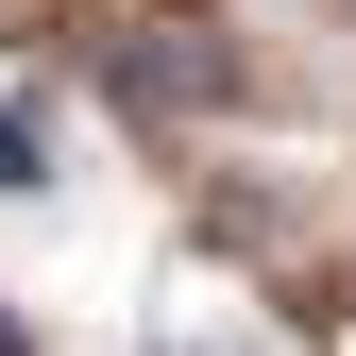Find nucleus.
I'll return each mask as SVG.
<instances>
[{
    "instance_id": "nucleus-2",
    "label": "nucleus",
    "mask_w": 356,
    "mask_h": 356,
    "mask_svg": "<svg viewBox=\"0 0 356 356\" xmlns=\"http://www.w3.org/2000/svg\"><path fill=\"white\" fill-rule=\"evenodd\" d=\"M0 187H51V136L34 119H0Z\"/></svg>"
},
{
    "instance_id": "nucleus-3",
    "label": "nucleus",
    "mask_w": 356,
    "mask_h": 356,
    "mask_svg": "<svg viewBox=\"0 0 356 356\" xmlns=\"http://www.w3.org/2000/svg\"><path fill=\"white\" fill-rule=\"evenodd\" d=\"M0 356H34V339H17V323H0Z\"/></svg>"
},
{
    "instance_id": "nucleus-1",
    "label": "nucleus",
    "mask_w": 356,
    "mask_h": 356,
    "mask_svg": "<svg viewBox=\"0 0 356 356\" xmlns=\"http://www.w3.org/2000/svg\"><path fill=\"white\" fill-rule=\"evenodd\" d=\"M102 85H119V102H170V119H204V102H238V51H204L187 17H136V34L102 51Z\"/></svg>"
}]
</instances>
